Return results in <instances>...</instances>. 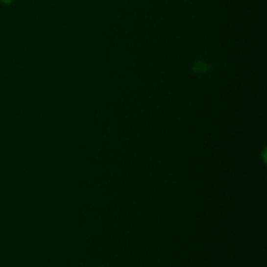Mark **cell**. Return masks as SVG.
<instances>
[]
</instances>
